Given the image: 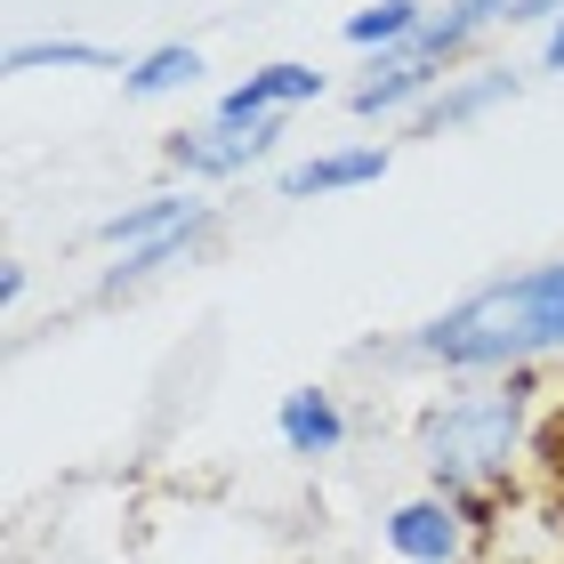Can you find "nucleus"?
I'll return each instance as SVG.
<instances>
[{"label":"nucleus","mask_w":564,"mask_h":564,"mask_svg":"<svg viewBox=\"0 0 564 564\" xmlns=\"http://www.w3.org/2000/svg\"><path fill=\"white\" fill-rule=\"evenodd\" d=\"M364 364H388L412 379H508V371L564 364V250L508 267L492 282H468L435 315L364 347Z\"/></svg>","instance_id":"obj_1"},{"label":"nucleus","mask_w":564,"mask_h":564,"mask_svg":"<svg viewBox=\"0 0 564 564\" xmlns=\"http://www.w3.org/2000/svg\"><path fill=\"white\" fill-rule=\"evenodd\" d=\"M403 444H412V468L427 492L476 500L500 517V500L524 484L532 444H541V371L435 379V395H420Z\"/></svg>","instance_id":"obj_2"},{"label":"nucleus","mask_w":564,"mask_h":564,"mask_svg":"<svg viewBox=\"0 0 564 564\" xmlns=\"http://www.w3.org/2000/svg\"><path fill=\"white\" fill-rule=\"evenodd\" d=\"M282 130H291V121H218V113H202V121L162 138V170H170V186H194V194L242 186V177L274 170Z\"/></svg>","instance_id":"obj_3"},{"label":"nucleus","mask_w":564,"mask_h":564,"mask_svg":"<svg viewBox=\"0 0 564 564\" xmlns=\"http://www.w3.org/2000/svg\"><path fill=\"white\" fill-rule=\"evenodd\" d=\"M484 532H492V508L427 492V484L379 508V549H388V564H476Z\"/></svg>","instance_id":"obj_4"},{"label":"nucleus","mask_w":564,"mask_h":564,"mask_svg":"<svg viewBox=\"0 0 564 564\" xmlns=\"http://www.w3.org/2000/svg\"><path fill=\"white\" fill-rule=\"evenodd\" d=\"M532 73L524 65H500V57H476V65H459L444 89L427 97V106L412 113V130H403V145H427V138H459V130H476V121H492L508 113L524 97Z\"/></svg>","instance_id":"obj_5"},{"label":"nucleus","mask_w":564,"mask_h":564,"mask_svg":"<svg viewBox=\"0 0 564 564\" xmlns=\"http://www.w3.org/2000/svg\"><path fill=\"white\" fill-rule=\"evenodd\" d=\"M395 145L403 138H330L315 153H299V162L274 170V194L282 202H339V194H364L379 177L395 170Z\"/></svg>","instance_id":"obj_6"},{"label":"nucleus","mask_w":564,"mask_h":564,"mask_svg":"<svg viewBox=\"0 0 564 564\" xmlns=\"http://www.w3.org/2000/svg\"><path fill=\"white\" fill-rule=\"evenodd\" d=\"M274 444H282V459H306V468L339 459V452L355 444L347 395L330 388V379H299V388H282V395H274Z\"/></svg>","instance_id":"obj_7"},{"label":"nucleus","mask_w":564,"mask_h":564,"mask_svg":"<svg viewBox=\"0 0 564 564\" xmlns=\"http://www.w3.org/2000/svg\"><path fill=\"white\" fill-rule=\"evenodd\" d=\"M330 97V73L315 57H274V65H250L235 89H218V121H291L306 106H323Z\"/></svg>","instance_id":"obj_8"},{"label":"nucleus","mask_w":564,"mask_h":564,"mask_svg":"<svg viewBox=\"0 0 564 564\" xmlns=\"http://www.w3.org/2000/svg\"><path fill=\"white\" fill-rule=\"evenodd\" d=\"M226 235V202H210L194 226H177V235H162V242H145V250H121V259H106L97 267V306H113V299H138L145 282H162L170 267H194L202 250H210Z\"/></svg>","instance_id":"obj_9"},{"label":"nucleus","mask_w":564,"mask_h":564,"mask_svg":"<svg viewBox=\"0 0 564 564\" xmlns=\"http://www.w3.org/2000/svg\"><path fill=\"white\" fill-rule=\"evenodd\" d=\"M202 210H210V194H194V186H153V194H138V202H121V210L97 218L89 242L106 250V259H121V250H145V242L177 235V226H194Z\"/></svg>","instance_id":"obj_10"},{"label":"nucleus","mask_w":564,"mask_h":564,"mask_svg":"<svg viewBox=\"0 0 564 564\" xmlns=\"http://www.w3.org/2000/svg\"><path fill=\"white\" fill-rule=\"evenodd\" d=\"M492 33H508V0H435L427 24H420V41H412V57L459 73V65L484 57V41H492Z\"/></svg>","instance_id":"obj_11"},{"label":"nucleus","mask_w":564,"mask_h":564,"mask_svg":"<svg viewBox=\"0 0 564 564\" xmlns=\"http://www.w3.org/2000/svg\"><path fill=\"white\" fill-rule=\"evenodd\" d=\"M210 57H202V41H153V48H130V65H121V97L130 106H162V97H186Z\"/></svg>","instance_id":"obj_12"},{"label":"nucleus","mask_w":564,"mask_h":564,"mask_svg":"<svg viewBox=\"0 0 564 564\" xmlns=\"http://www.w3.org/2000/svg\"><path fill=\"white\" fill-rule=\"evenodd\" d=\"M435 0H364L355 17H339V41L355 48V57H395V48H412L420 41V24H427Z\"/></svg>","instance_id":"obj_13"},{"label":"nucleus","mask_w":564,"mask_h":564,"mask_svg":"<svg viewBox=\"0 0 564 564\" xmlns=\"http://www.w3.org/2000/svg\"><path fill=\"white\" fill-rule=\"evenodd\" d=\"M121 48H106V41H82V33H24V41H9V73L24 82V73H113L121 82Z\"/></svg>","instance_id":"obj_14"},{"label":"nucleus","mask_w":564,"mask_h":564,"mask_svg":"<svg viewBox=\"0 0 564 564\" xmlns=\"http://www.w3.org/2000/svg\"><path fill=\"white\" fill-rule=\"evenodd\" d=\"M564 17V0H508V33H549Z\"/></svg>","instance_id":"obj_15"},{"label":"nucleus","mask_w":564,"mask_h":564,"mask_svg":"<svg viewBox=\"0 0 564 564\" xmlns=\"http://www.w3.org/2000/svg\"><path fill=\"white\" fill-rule=\"evenodd\" d=\"M24 299H33V267H24V259H0V306L17 315Z\"/></svg>","instance_id":"obj_16"},{"label":"nucleus","mask_w":564,"mask_h":564,"mask_svg":"<svg viewBox=\"0 0 564 564\" xmlns=\"http://www.w3.org/2000/svg\"><path fill=\"white\" fill-rule=\"evenodd\" d=\"M532 73H549V82H564V17L541 33V48H532Z\"/></svg>","instance_id":"obj_17"}]
</instances>
